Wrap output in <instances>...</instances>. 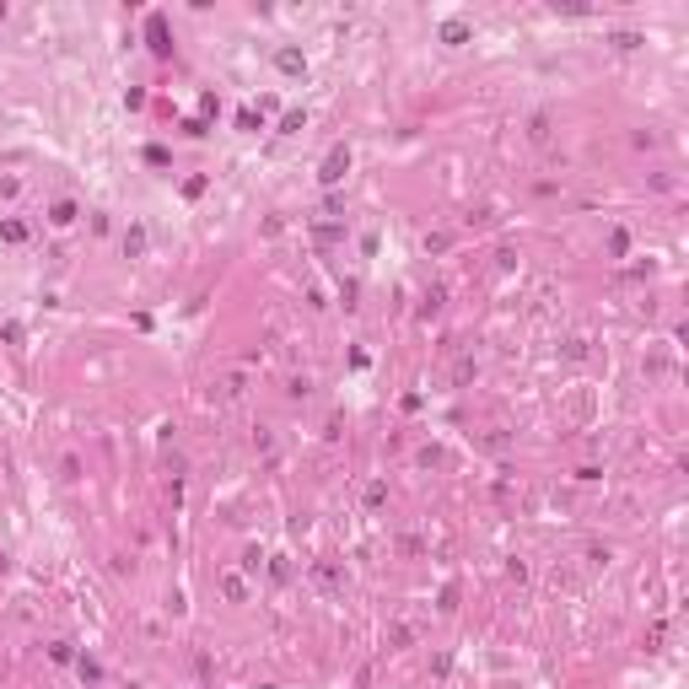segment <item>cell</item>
I'll list each match as a JSON object with an SVG mask.
<instances>
[{
    "label": "cell",
    "instance_id": "6da1fadb",
    "mask_svg": "<svg viewBox=\"0 0 689 689\" xmlns=\"http://www.w3.org/2000/svg\"><path fill=\"white\" fill-rule=\"evenodd\" d=\"M345 172H351V151H345V145H334V151L323 157V172H318V178H323V183H339Z\"/></svg>",
    "mask_w": 689,
    "mask_h": 689
},
{
    "label": "cell",
    "instance_id": "7a4b0ae2",
    "mask_svg": "<svg viewBox=\"0 0 689 689\" xmlns=\"http://www.w3.org/2000/svg\"><path fill=\"white\" fill-rule=\"evenodd\" d=\"M221 593H227V603H248V581H242L237 571H227V576H221Z\"/></svg>",
    "mask_w": 689,
    "mask_h": 689
},
{
    "label": "cell",
    "instance_id": "3957f363",
    "mask_svg": "<svg viewBox=\"0 0 689 689\" xmlns=\"http://www.w3.org/2000/svg\"><path fill=\"white\" fill-rule=\"evenodd\" d=\"M71 221H76V200H54V205H48V227H71Z\"/></svg>",
    "mask_w": 689,
    "mask_h": 689
},
{
    "label": "cell",
    "instance_id": "277c9868",
    "mask_svg": "<svg viewBox=\"0 0 689 689\" xmlns=\"http://www.w3.org/2000/svg\"><path fill=\"white\" fill-rule=\"evenodd\" d=\"M0 242H27V221H0Z\"/></svg>",
    "mask_w": 689,
    "mask_h": 689
},
{
    "label": "cell",
    "instance_id": "5b68a950",
    "mask_svg": "<svg viewBox=\"0 0 689 689\" xmlns=\"http://www.w3.org/2000/svg\"><path fill=\"white\" fill-rule=\"evenodd\" d=\"M275 65H280L286 76H296V71H302V54H296V48H280V54H275Z\"/></svg>",
    "mask_w": 689,
    "mask_h": 689
},
{
    "label": "cell",
    "instance_id": "8992f818",
    "mask_svg": "<svg viewBox=\"0 0 689 689\" xmlns=\"http://www.w3.org/2000/svg\"><path fill=\"white\" fill-rule=\"evenodd\" d=\"M151 48H157V54H167V27H162V16H151Z\"/></svg>",
    "mask_w": 689,
    "mask_h": 689
},
{
    "label": "cell",
    "instance_id": "52a82bcc",
    "mask_svg": "<svg viewBox=\"0 0 689 689\" xmlns=\"http://www.w3.org/2000/svg\"><path fill=\"white\" fill-rule=\"evenodd\" d=\"M463 38H469L463 22H442V43H463Z\"/></svg>",
    "mask_w": 689,
    "mask_h": 689
},
{
    "label": "cell",
    "instance_id": "ba28073f",
    "mask_svg": "<svg viewBox=\"0 0 689 689\" xmlns=\"http://www.w3.org/2000/svg\"><path fill=\"white\" fill-rule=\"evenodd\" d=\"M383 501H388V485L372 480V485H366V507H383Z\"/></svg>",
    "mask_w": 689,
    "mask_h": 689
},
{
    "label": "cell",
    "instance_id": "9c48e42d",
    "mask_svg": "<svg viewBox=\"0 0 689 689\" xmlns=\"http://www.w3.org/2000/svg\"><path fill=\"white\" fill-rule=\"evenodd\" d=\"M221 399H242V372H232L227 383H221Z\"/></svg>",
    "mask_w": 689,
    "mask_h": 689
},
{
    "label": "cell",
    "instance_id": "30bf717a",
    "mask_svg": "<svg viewBox=\"0 0 689 689\" xmlns=\"http://www.w3.org/2000/svg\"><path fill=\"white\" fill-rule=\"evenodd\" d=\"M124 248H130V254H140V248H145V232L130 227V232H124Z\"/></svg>",
    "mask_w": 689,
    "mask_h": 689
},
{
    "label": "cell",
    "instance_id": "8fae6325",
    "mask_svg": "<svg viewBox=\"0 0 689 689\" xmlns=\"http://www.w3.org/2000/svg\"><path fill=\"white\" fill-rule=\"evenodd\" d=\"M313 576L323 581V587H339V571H334V566H313Z\"/></svg>",
    "mask_w": 689,
    "mask_h": 689
},
{
    "label": "cell",
    "instance_id": "7c38bea8",
    "mask_svg": "<svg viewBox=\"0 0 689 689\" xmlns=\"http://www.w3.org/2000/svg\"><path fill=\"white\" fill-rule=\"evenodd\" d=\"M566 356H571V361H581V356H587V339H581V334L566 339Z\"/></svg>",
    "mask_w": 689,
    "mask_h": 689
}]
</instances>
